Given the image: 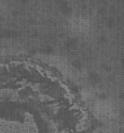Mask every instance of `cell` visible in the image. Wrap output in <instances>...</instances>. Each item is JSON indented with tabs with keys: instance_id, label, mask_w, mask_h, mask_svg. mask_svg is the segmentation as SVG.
Listing matches in <instances>:
<instances>
[{
	"instance_id": "6da1fadb",
	"label": "cell",
	"mask_w": 124,
	"mask_h": 133,
	"mask_svg": "<svg viewBox=\"0 0 124 133\" xmlns=\"http://www.w3.org/2000/svg\"><path fill=\"white\" fill-rule=\"evenodd\" d=\"M0 133H92V120L55 70L27 61L3 62Z\"/></svg>"
}]
</instances>
